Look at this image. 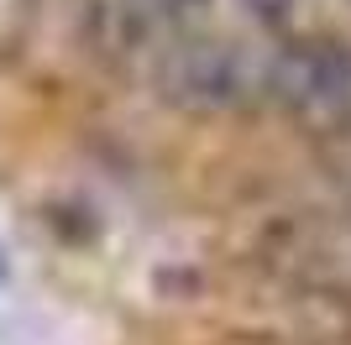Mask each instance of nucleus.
<instances>
[{"instance_id": "nucleus-1", "label": "nucleus", "mask_w": 351, "mask_h": 345, "mask_svg": "<svg viewBox=\"0 0 351 345\" xmlns=\"http://www.w3.org/2000/svg\"><path fill=\"white\" fill-rule=\"evenodd\" d=\"M158 89L184 110H231L247 100L252 68L231 42H178L158 63Z\"/></svg>"}, {"instance_id": "nucleus-3", "label": "nucleus", "mask_w": 351, "mask_h": 345, "mask_svg": "<svg viewBox=\"0 0 351 345\" xmlns=\"http://www.w3.org/2000/svg\"><path fill=\"white\" fill-rule=\"evenodd\" d=\"M158 5H168V11H194V5H205V0H158Z\"/></svg>"}, {"instance_id": "nucleus-4", "label": "nucleus", "mask_w": 351, "mask_h": 345, "mask_svg": "<svg viewBox=\"0 0 351 345\" xmlns=\"http://www.w3.org/2000/svg\"><path fill=\"white\" fill-rule=\"evenodd\" d=\"M283 5H289V0H267V11H283Z\"/></svg>"}, {"instance_id": "nucleus-2", "label": "nucleus", "mask_w": 351, "mask_h": 345, "mask_svg": "<svg viewBox=\"0 0 351 345\" xmlns=\"http://www.w3.org/2000/svg\"><path fill=\"white\" fill-rule=\"evenodd\" d=\"M273 94L299 115H330L351 100V53L336 42H299L273 63Z\"/></svg>"}]
</instances>
